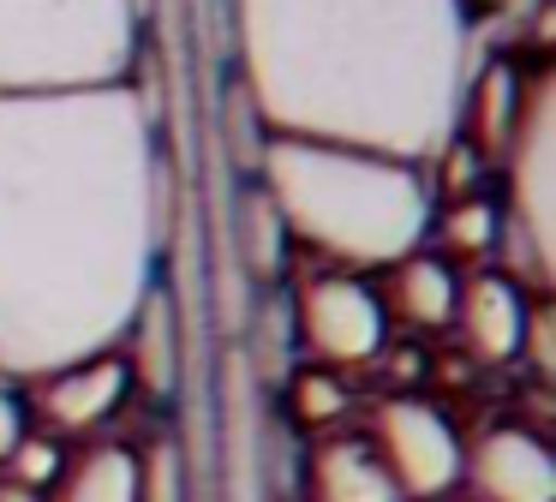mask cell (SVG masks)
Instances as JSON below:
<instances>
[{
  "mask_svg": "<svg viewBox=\"0 0 556 502\" xmlns=\"http://www.w3.org/2000/svg\"><path fill=\"white\" fill-rule=\"evenodd\" d=\"M503 234H515L520 246V287H544L556 263V215H551V84H532L527 114H520V131L508 143V215Z\"/></svg>",
  "mask_w": 556,
  "mask_h": 502,
  "instance_id": "cell-6",
  "label": "cell"
},
{
  "mask_svg": "<svg viewBox=\"0 0 556 502\" xmlns=\"http://www.w3.org/2000/svg\"><path fill=\"white\" fill-rule=\"evenodd\" d=\"M467 7H472V0H467Z\"/></svg>",
  "mask_w": 556,
  "mask_h": 502,
  "instance_id": "cell-24",
  "label": "cell"
},
{
  "mask_svg": "<svg viewBox=\"0 0 556 502\" xmlns=\"http://www.w3.org/2000/svg\"><path fill=\"white\" fill-rule=\"evenodd\" d=\"M114 353H121V365H126L132 394H144V401H174V382H180V335H174V305H168V293H162V281L144 293V305L126 323Z\"/></svg>",
  "mask_w": 556,
  "mask_h": 502,
  "instance_id": "cell-11",
  "label": "cell"
},
{
  "mask_svg": "<svg viewBox=\"0 0 556 502\" xmlns=\"http://www.w3.org/2000/svg\"><path fill=\"white\" fill-rule=\"evenodd\" d=\"M348 406H353V394L341 382V371H329V365H305L288 382V413L300 430H329L336 418H348Z\"/></svg>",
  "mask_w": 556,
  "mask_h": 502,
  "instance_id": "cell-17",
  "label": "cell"
},
{
  "mask_svg": "<svg viewBox=\"0 0 556 502\" xmlns=\"http://www.w3.org/2000/svg\"><path fill=\"white\" fill-rule=\"evenodd\" d=\"M527 84H520L515 66H484L467 78V96H460V126H467V143L479 155H508V143H515L520 131V114H527Z\"/></svg>",
  "mask_w": 556,
  "mask_h": 502,
  "instance_id": "cell-13",
  "label": "cell"
},
{
  "mask_svg": "<svg viewBox=\"0 0 556 502\" xmlns=\"http://www.w3.org/2000/svg\"><path fill=\"white\" fill-rule=\"evenodd\" d=\"M25 430H30V406H25V394L13 389V382H0V466H7V454L25 442Z\"/></svg>",
  "mask_w": 556,
  "mask_h": 502,
  "instance_id": "cell-22",
  "label": "cell"
},
{
  "mask_svg": "<svg viewBox=\"0 0 556 502\" xmlns=\"http://www.w3.org/2000/svg\"><path fill=\"white\" fill-rule=\"evenodd\" d=\"M527 287L515 281L508 269H479L460 281L455 299V323H460V341L479 365H515L520 359V335H527Z\"/></svg>",
  "mask_w": 556,
  "mask_h": 502,
  "instance_id": "cell-10",
  "label": "cell"
},
{
  "mask_svg": "<svg viewBox=\"0 0 556 502\" xmlns=\"http://www.w3.org/2000/svg\"><path fill=\"white\" fill-rule=\"evenodd\" d=\"M0 502H49V497H42V490H25L18 478H7V473H0Z\"/></svg>",
  "mask_w": 556,
  "mask_h": 502,
  "instance_id": "cell-23",
  "label": "cell"
},
{
  "mask_svg": "<svg viewBox=\"0 0 556 502\" xmlns=\"http://www.w3.org/2000/svg\"><path fill=\"white\" fill-rule=\"evenodd\" d=\"M54 502H138V449L132 442H90L66 454Z\"/></svg>",
  "mask_w": 556,
  "mask_h": 502,
  "instance_id": "cell-15",
  "label": "cell"
},
{
  "mask_svg": "<svg viewBox=\"0 0 556 502\" xmlns=\"http://www.w3.org/2000/svg\"><path fill=\"white\" fill-rule=\"evenodd\" d=\"M0 473L18 478L25 490H42V497H49V490L61 485V473H66V442L49 437V430H25V442L7 454V466H0Z\"/></svg>",
  "mask_w": 556,
  "mask_h": 502,
  "instance_id": "cell-19",
  "label": "cell"
},
{
  "mask_svg": "<svg viewBox=\"0 0 556 502\" xmlns=\"http://www.w3.org/2000/svg\"><path fill=\"white\" fill-rule=\"evenodd\" d=\"M460 485L472 502H556V461L539 430L491 425L460 449Z\"/></svg>",
  "mask_w": 556,
  "mask_h": 502,
  "instance_id": "cell-8",
  "label": "cell"
},
{
  "mask_svg": "<svg viewBox=\"0 0 556 502\" xmlns=\"http://www.w3.org/2000/svg\"><path fill=\"white\" fill-rule=\"evenodd\" d=\"M138 0H0V96H73L132 84Z\"/></svg>",
  "mask_w": 556,
  "mask_h": 502,
  "instance_id": "cell-4",
  "label": "cell"
},
{
  "mask_svg": "<svg viewBox=\"0 0 556 502\" xmlns=\"http://www.w3.org/2000/svg\"><path fill=\"white\" fill-rule=\"evenodd\" d=\"M264 222H269V198H264V191H252L245 210H240V234H233V246L245 251V269H252V275H276L281 269V246H288V227L276 222L264 234Z\"/></svg>",
  "mask_w": 556,
  "mask_h": 502,
  "instance_id": "cell-20",
  "label": "cell"
},
{
  "mask_svg": "<svg viewBox=\"0 0 556 502\" xmlns=\"http://www.w3.org/2000/svg\"><path fill=\"white\" fill-rule=\"evenodd\" d=\"M233 48L269 138L377 150L425 167L460 131L467 0H233Z\"/></svg>",
  "mask_w": 556,
  "mask_h": 502,
  "instance_id": "cell-2",
  "label": "cell"
},
{
  "mask_svg": "<svg viewBox=\"0 0 556 502\" xmlns=\"http://www.w3.org/2000/svg\"><path fill=\"white\" fill-rule=\"evenodd\" d=\"M389 287L377 299H383L389 317H401L407 329H448L455 323V299H460V275L448 258H437V251H407L401 263H389Z\"/></svg>",
  "mask_w": 556,
  "mask_h": 502,
  "instance_id": "cell-12",
  "label": "cell"
},
{
  "mask_svg": "<svg viewBox=\"0 0 556 502\" xmlns=\"http://www.w3.org/2000/svg\"><path fill=\"white\" fill-rule=\"evenodd\" d=\"M293 329H300V347L312 353V365L348 371V365H371L389 347V311L365 275L324 269L293 299Z\"/></svg>",
  "mask_w": 556,
  "mask_h": 502,
  "instance_id": "cell-5",
  "label": "cell"
},
{
  "mask_svg": "<svg viewBox=\"0 0 556 502\" xmlns=\"http://www.w3.org/2000/svg\"><path fill=\"white\" fill-rule=\"evenodd\" d=\"M520 359L532 365V377L539 382H551L556 377V335H551V311L532 299V311H527V335H520Z\"/></svg>",
  "mask_w": 556,
  "mask_h": 502,
  "instance_id": "cell-21",
  "label": "cell"
},
{
  "mask_svg": "<svg viewBox=\"0 0 556 502\" xmlns=\"http://www.w3.org/2000/svg\"><path fill=\"white\" fill-rule=\"evenodd\" d=\"M371 449L383 473L395 478L401 502H437L460 485V430L419 394H395L377 401L371 413Z\"/></svg>",
  "mask_w": 556,
  "mask_h": 502,
  "instance_id": "cell-7",
  "label": "cell"
},
{
  "mask_svg": "<svg viewBox=\"0 0 556 502\" xmlns=\"http://www.w3.org/2000/svg\"><path fill=\"white\" fill-rule=\"evenodd\" d=\"M312 497L317 502H401L365 437H329L312 449Z\"/></svg>",
  "mask_w": 556,
  "mask_h": 502,
  "instance_id": "cell-14",
  "label": "cell"
},
{
  "mask_svg": "<svg viewBox=\"0 0 556 502\" xmlns=\"http://www.w3.org/2000/svg\"><path fill=\"white\" fill-rule=\"evenodd\" d=\"M162 191L132 84L0 96V382L121 347L162 269Z\"/></svg>",
  "mask_w": 556,
  "mask_h": 502,
  "instance_id": "cell-1",
  "label": "cell"
},
{
  "mask_svg": "<svg viewBox=\"0 0 556 502\" xmlns=\"http://www.w3.org/2000/svg\"><path fill=\"white\" fill-rule=\"evenodd\" d=\"M257 191L281 215L288 239L312 246L348 275L401 263L431 239V186L425 167L377 150L312 138H269L257 162Z\"/></svg>",
  "mask_w": 556,
  "mask_h": 502,
  "instance_id": "cell-3",
  "label": "cell"
},
{
  "mask_svg": "<svg viewBox=\"0 0 556 502\" xmlns=\"http://www.w3.org/2000/svg\"><path fill=\"white\" fill-rule=\"evenodd\" d=\"M37 389V413L49 425V437L73 442V437H97L114 413L126 406L132 382H126L121 353H97V359H78L66 371H49V377L30 382Z\"/></svg>",
  "mask_w": 556,
  "mask_h": 502,
  "instance_id": "cell-9",
  "label": "cell"
},
{
  "mask_svg": "<svg viewBox=\"0 0 556 502\" xmlns=\"http://www.w3.org/2000/svg\"><path fill=\"white\" fill-rule=\"evenodd\" d=\"M138 502H192V466L174 437H150L138 449Z\"/></svg>",
  "mask_w": 556,
  "mask_h": 502,
  "instance_id": "cell-18",
  "label": "cell"
},
{
  "mask_svg": "<svg viewBox=\"0 0 556 502\" xmlns=\"http://www.w3.org/2000/svg\"><path fill=\"white\" fill-rule=\"evenodd\" d=\"M431 234L443 239L455 258H491L496 239H503V210L472 191V198H455V203H443V210H431Z\"/></svg>",
  "mask_w": 556,
  "mask_h": 502,
  "instance_id": "cell-16",
  "label": "cell"
}]
</instances>
